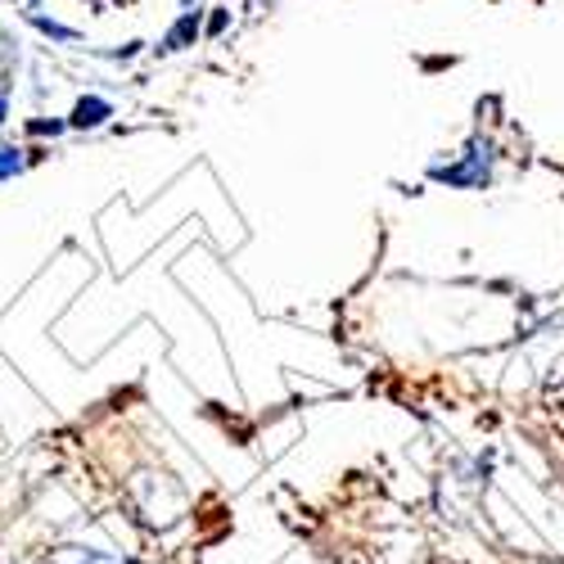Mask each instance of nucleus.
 <instances>
[{
	"mask_svg": "<svg viewBox=\"0 0 564 564\" xmlns=\"http://www.w3.org/2000/svg\"><path fill=\"white\" fill-rule=\"evenodd\" d=\"M430 181L452 185V191H488V185H492V145L475 135L460 150L456 163H434L430 167Z\"/></svg>",
	"mask_w": 564,
	"mask_h": 564,
	"instance_id": "1",
	"label": "nucleus"
},
{
	"mask_svg": "<svg viewBox=\"0 0 564 564\" xmlns=\"http://www.w3.org/2000/svg\"><path fill=\"white\" fill-rule=\"evenodd\" d=\"M199 19H204V10H181L176 23L159 36L154 51H159V55H176V51H185V45H195V41L204 36V23H199Z\"/></svg>",
	"mask_w": 564,
	"mask_h": 564,
	"instance_id": "2",
	"label": "nucleus"
},
{
	"mask_svg": "<svg viewBox=\"0 0 564 564\" xmlns=\"http://www.w3.org/2000/svg\"><path fill=\"white\" fill-rule=\"evenodd\" d=\"M113 118V100L109 96H82L68 109V131H100Z\"/></svg>",
	"mask_w": 564,
	"mask_h": 564,
	"instance_id": "3",
	"label": "nucleus"
},
{
	"mask_svg": "<svg viewBox=\"0 0 564 564\" xmlns=\"http://www.w3.org/2000/svg\"><path fill=\"white\" fill-rule=\"evenodd\" d=\"M45 564H135V560L118 551H100V546H59Z\"/></svg>",
	"mask_w": 564,
	"mask_h": 564,
	"instance_id": "4",
	"label": "nucleus"
},
{
	"mask_svg": "<svg viewBox=\"0 0 564 564\" xmlns=\"http://www.w3.org/2000/svg\"><path fill=\"white\" fill-rule=\"evenodd\" d=\"M28 23H32L45 41H55V45H82V32L68 28V23H59V19H51V14H32Z\"/></svg>",
	"mask_w": 564,
	"mask_h": 564,
	"instance_id": "5",
	"label": "nucleus"
},
{
	"mask_svg": "<svg viewBox=\"0 0 564 564\" xmlns=\"http://www.w3.org/2000/svg\"><path fill=\"white\" fill-rule=\"evenodd\" d=\"M23 131L36 135V140H59V135H68V118H45V113H36V118L23 122Z\"/></svg>",
	"mask_w": 564,
	"mask_h": 564,
	"instance_id": "6",
	"label": "nucleus"
},
{
	"mask_svg": "<svg viewBox=\"0 0 564 564\" xmlns=\"http://www.w3.org/2000/svg\"><path fill=\"white\" fill-rule=\"evenodd\" d=\"M28 167H32V163H28V150H19V145H0V181H19Z\"/></svg>",
	"mask_w": 564,
	"mask_h": 564,
	"instance_id": "7",
	"label": "nucleus"
},
{
	"mask_svg": "<svg viewBox=\"0 0 564 564\" xmlns=\"http://www.w3.org/2000/svg\"><path fill=\"white\" fill-rule=\"evenodd\" d=\"M86 55H96L105 64H131V59L145 55V41H127V45H118V51H86Z\"/></svg>",
	"mask_w": 564,
	"mask_h": 564,
	"instance_id": "8",
	"label": "nucleus"
},
{
	"mask_svg": "<svg viewBox=\"0 0 564 564\" xmlns=\"http://www.w3.org/2000/svg\"><path fill=\"white\" fill-rule=\"evenodd\" d=\"M226 28H230V10H226V6H217V10L208 14V28H204V36H221Z\"/></svg>",
	"mask_w": 564,
	"mask_h": 564,
	"instance_id": "9",
	"label": "nucleus"
},
{
	"mask_svg": "<svg viewBox=\"0 0 564 564\" xmlns=\"http://www.w3.org/2000/svg\"><path fill=\"white\" fill-rule=\"evenodd\" d=\"M10 113H14V100H10V96H0V127L10 122Z\"/></svg>",
	"mask_w": 564,
	"mask_h": 564,
	"instance_id": "10",
	"label": "nucleus"
},
{
	"mask_svg": "<svg viewBox=\"0 0 564 564\" xmlns=\"http://www.w3.org/2000/svg\"><path fill=\"white\" fill-rule=\"evenodd\" d=\"M14 6H19L28 19H32V14H41V0H14Z\"/></svg>",
	"mask_w": 564,
	"mask_h": 564,
	"instance_id": "11",
	"label": "nucleus"
}]
</instances>
